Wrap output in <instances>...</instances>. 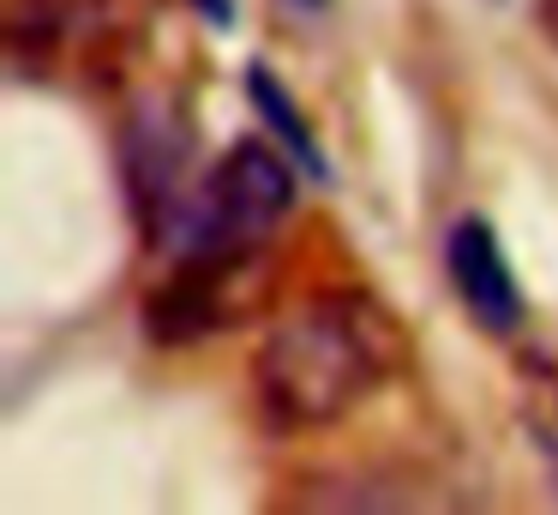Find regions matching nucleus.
I'll list each match as a JSON object with an SVG mask.
<instances>
[{"mask_svg": "<svg viewBox=\"0 0 558 515\" xmlns=\"http://www.w3.org/2000/svg\"><path fill=\"white\" fill-rule=\"evenodd\" d=\"M409 366L397 311L366 287H318L294 299L253 354V395L270 426L318 431L349 419Z\"/></svg>", "mask_w": 558, "mask_h": 515, "instance_id": "1", "label": "nucleus"}, {"mask_svg": "<svg viewBox=\"0 0 558 515\" xmlns=\"http://www.w3.org/2000/svg\"><path fill=\"white\" fill-rule=\"evenodd\" d=\"M529 431H534V443H541V455H546V467H553V479H558V378H546L541 390L529 395Z\"/></svg>", "mask_w": 558, "mask_h": 515, "instance_id": "6", "label": "nucleus"}, {"mask_svg": "<svg viewBox=\"0 0 558 515\" xmlns=\"http://www.w3.org/2000/svg\"><path fill=\"white\" fill-rule=\"evenodd\" d=\"M546 30H553V42H558V0H546Z\"/></svg>", "mask_w": 558, "mask_h": 515, "instance_id": "7", "label": "nucleus"}, {"mask_svg": "<svg viewBox=\"0 0 558 515\" xmlns=\"http://www.w3.org/2000/svg\"><path fill=\"white\" fill-rule=\"evenodd\" d=\"M253 102H258V114H265L270 126H277V138L289 144L294 162H306L318 180H325V156H318V144H313V132H306L301 108H294L289 96H282L277 84H270V72H265V66H253Z\"/></svg>", "mask_w": 558, "mask_h": 515, "instance_id": "5", "label": "nucleus"}, {"mask_svg": "<svg viewBox=\"0 0 558 515\" xmlns=\"http://www.w3.org/2000/svg\"><path fill=\"white\" fill-rule=\"evenodd\" d=\"M445 263H450V287L469 306V318L481 323L486 335H510L522 323V287L510 275L505 252H498L493 228L481 216H462L445 240Z\"/></svg>", "mask_w": 558, "mask_h": 515, "instance_id": "4", "label": "nucleus"}, {"mask_svg": "<svg viewBox=\"0 0 558 515\" xmlns=\"http://www.w3.org/2000/svg\"><path fill=\"white\" fill-rule=\"evenodd\" d=\"M205 12L210 19H229V0H205Z\"/></svg>", "mask_w": 558, "mask_h": 515, "instance_id": "8", "label": "nucleus"}, {"mask_svg": "<svg viewBox=\"0 0 558 515\" xmlns=\"http://www.w3.org/2000/svg\"><path fill=\"white\" fill-rule=\"evenodd\" d=\"M270 275L258 252H205L193 246V258L169 275V282L150 294L145 323L162 335V342H198V335L229 330L234 318L265 299Z\"/></svg>", "mask_w": 558, "mask_h": 515, "instance_id": "3", "label": "nucleus"}, {"mask_svg": "<svg viewBox=\"0 0 558 515\" xmlns=\"http://www.w3.org/2000/svg\"><path fill=\"white\" fill-rule=\"evenodd\" d=\"M313 7H318V0H313Z\"/></svg>", "mask_w": 558, "mask_h": 515, "instance_id": "9", "label": "nucleus"}, {"mask_svg": "<svg viewBox=\"0 0 558 515\" xmlns=\"http://www.w3.org/2000/svg\"><path fill=\"white\" fill-rule=\"evenodd\" d=\"M294 210V156H277L270 144L241 138L217 156L193 192L186 240L205 252H265V240Z\"/></svg>", "mask_w": 558, "mask_h": 515, "instance_id": "2", "label": "nucleus"}]
</instances>
